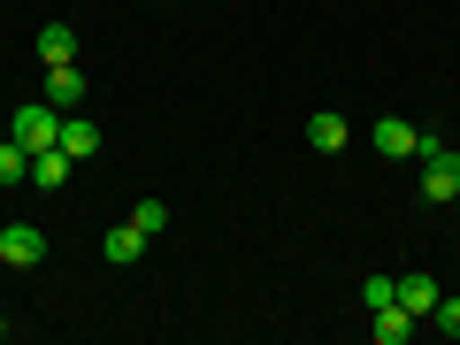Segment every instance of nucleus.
I'll use <instances>...</instances> for the list:
<instances>
[{
	"label": "nucleus",
	"instance_id": "nucleus-11",
	"mask_svg": "<svg viewBox=\"0 0 460 345\" xmlns=\"http://www.w3.org/2000/svg\"><path fill=\"white\" fill-rule=\"evenodd\" d=\"M39 62H77V31H69V23H47V31H39Z\"/></svg>",
	"mask_w": 460,
	"mask_h": 345
},
{
	"label": "nucleus",
	"instance_id": "nucleus-7",
	"mask_svg": "<svg viewBox=\"0 0 460 345\" xmlns=\"http://www.w3.org/2000/svg\"><path fill=\"white\" fill-rule=\"evenodd\" d=\"M368 338H376V345H407V338H414V314L392 299V307H376V314H368Z\"/></svg>",
	"mask_w": 460,
	"mask_h": 345
},
{
	"label": "nucleus",
	"instance_id": "nucleus-13",
	"mask_svg": "<svg viewBox=\"0 0 460 345\" xmlns=\"http://www.w3.org/2000/svg\"><path fill=\"white\" fill-rule=\"evenodd\" d=\"M0 184H31V154L16 138H0Z\"/></svg>",
	"mask_w": 460,
	"mask_h": 345
},
{
	"label": "nucleus",
	"instance_id": "nucleus-5",
	"mask_svg": "<svg viewBox=\"0 0 460 345\" xmlns=\"http://www.w3.org/2000/svg\"><path fill=\"white\" fill-rule=\"evenodd\" d=\"M84 93H93V84H84V69H77V62H54V69H47V100H54L62 115H77V108H84Z\"/></svg>",
	"mask_w": 460,
	"mask_h": 345
},
{
	"label": "nucleus",
	"instance_id": "nucleus-8",
	"mask_svg": "<svg viewBox=\"0 0 460 345\" xmlns=\"http://www.w3.org/2000/svg\"><path fill=\"white\" fill-rule=\"evenodd\" d=\"M69 169H77V162H69L62 146H47V154H31V184H39V192H62V184H69Z\"/></svg>",
	"mask_w": 460,
	"mask_h": 345
},
{
	"label": "nucleus",
	"instance_id": "nucleus-2",
	"mask_svg": "<svg viewBox=\"0 0 460 345\" xmlns=\"http://www.w3.org/2000/svg\"><path fill=\"white\" fill-rule=\"evenodd\" d=\"M8 138H16L23 154L62 146V108H54V100H31V108H16V115H8Z\"/></svg>",
	"mask_w": 460,
	"mask_h": 345
},
{
	"label": "nucleus",
	"instance_id": "nucleus-9",
	"mask_svg": "<svg viewBox=\"0 0 460 345\" xmlns=\"http://www.w3.org/2000/svg\"><path fill=\"white\" fill-rule=\"evenodd\" d=\"M345 138H353V131H345V115H330V108L307 115V146H314V154H338Z\"/></svg>",
	"mask_w": 460,
	"mask_h": 345
},
{
	"label": "nucleus",
	"instance_id": "nucleus-10",
	"mask_svg": "<svg viewBox=\"0 0 460 345\" xmlns=\"http://www.w3.org/2000/svg\"><path fill=\"white\" fill-rule=\"evenodd\" d=\"M62 154H69V162L100 154V123H84V115H62Z\"/></svg>",
	"mask_w": 460,
	"mask_h": 345
},
{
	"label": "nucleus",
	"instance_id": "nucleus-3",
	"mask_svg": "<svg viewBox=\"0 0 460 345\" xmlns=\"http://www.w3.org/2000/svg\"><path fill=\"white\" fill-rule=\"evenodd\" d=\"M0 261H8V269H39V261H47V230H39V223H8V230H0Z\"/></svg>",
	"mask_w": 460,
	"mask_h": 345
},
{
	"label": "nucleus",
	"instance_id": "nucleus-15",
	"mask_svg": "<svg viewBox=\"0 0 460 345\" xmlns=\"http://www.w3.org/2000/svg\"><path fill=\"white\" fill-rule=\"evenodd\" d=\"M399 299V277H361V307L376 314V307H392Z\"/></svg>",
	"mask_w": 460,
	"mask_h": 345
},
{
	"label": "nucleus",
	"instance_id": "nucleus-1",
	"mask_svg": "<svg viewBox=\"0 0 460 345\" xmlns=\"http://www.w3.org/2000/svg\"><path fill=\"white\" fill-rule=\"evenodd\" d=\"M414 162H422V199H429V208H453V192H460V146H445V138L422 131V154H414Z\"/></svg>",
	"mask_w": 460,
	"mask_h": 345
},
{
	"label": "nucleus",
	"instance_id": "nucleus-14",
	"mask_svg": "<svg viewBox=\"0 0 460 345\" xmlns=\"http://www.w3.org/2000/svg\"><path fill=\"white\" fill-rule=\"evenodd\" d=\"M131 223L146 230V238H162V230H169V199H138V208H131Z\"/></svg>",
	"mask_w": 460,
	"mask_h": 345
},
{
	"label": "nucleus",
	"instance_id": "nucleus-17",
	"mask_svg": "<svg viewBox=\"0 0 460 345\" xmlns=\"http://www.w3.org/2000/svg\"><path fill=\"white\" fill-rule=\"evenodd\" d=\"M453 215H460V192H453Z\"/></svg>",
	"mask_w": 460,
	"mask_h": 345
},
{
	"label": "nucleus",
	"instance_id": "nucleus-12",
	"mask_svg": "<svg viewBox=\"0 0 460 345\" xmlns=\"http://www.w3.org/2000/svg\"><path fill=\"white\" fill-rule=\"evenodd\" d=\"M138 253H146V230H138V223H115L108 230V261H138Z\"/></svg>",
	"mask_w": 460,
	"mask_h": 345
},
{
	"label": "nucleus",
	"instance_id": "nucleus-4",
	"mask_svg": "<svg viewBox=\"0 0 460 345\" xmlns=\"http://www.w3.org/2000/svg\"><path fill=\"white\" fill-rule=\"evenodd\" d=\"M368 146H376L384 162H414V154H422V131H414L407 115H384L376 131H368Z\"/></svg>",
	"mask_w": 460,
	"mask_h": 345
},
{
	"label": "nucleus",
	"instance_id": "nucleus-6",
	"mask_svg": "<svg viewBox=\"0 0 460 345\" xmlns=\"http://www.w3.org/2000/svg\"><path fill=\"white\" fill-rule=\"evenodd\" d=\"M438 292H445V284L429 277V269H414V277H399V307H407L414 323H429V307H438Z\"/></svg>",
	"mask_w": 460,
	"mask_h": 345
},
{
	"label": "nucleus",
	"instance_id": "nucleus-16",
	"mask_svg": "<svg viewBox=\"0 0 460 345\" xmlns=\"http://www.w3.org/2000/svg\"><path fill=\"white\" fill-rule=\"evenodd\" d=\"M429 323H438L445 338H460V292H438V307H429Z\"/></svg>",
	"mask_w": 460,
	"mask_h": 345
},
{
	"label": "nucleus",
	"instance_id": "nucleus-18",
	"mask_svg": "<svg viewBox=\"0 0 460 345\" xmlns=\"http://www.w3.org/2000/svg\"><path fill=\"white\" fill-rule=\"evenodd\" d=\"M0 338H8V323H0Z\"/></svg>",
	"mask_w": 460,
	"mask_h": 345
}]
</instances>
